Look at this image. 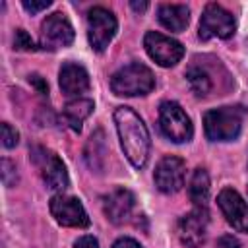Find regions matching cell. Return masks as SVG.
<instances>
[{
	"instance_id": "1",
	"label": "cell",
	"mask_w": 248,
	"mask_h": 248,
	"mask_svg": "<svg viewBox=\"0 0 248 248\" xmlns=\"http://www.w3.org/2000/svg\"><path fill=\"white\" fill-rule=\"evenodd\" d=\"M114 124H116L122 151L128 157V161L136 169L145 167L147 157H149L151 140H149V132L143 120L130 107H118L114 110Z\"/></svg>"
},
{
	"instance_id": "2",
	"label": "cell",
	"mask_w": 248,
	"mask_h": 248,
	"mask_svg": "<svg viewBox=\"0 0 248 248\" xmlns=\"http://www.w3.org/2000/svg\"><path fill=\"white\" fill-rule=\"evenodd\" d=\"M246 110L242 107H219L207 110L203 116V130L211 141H231L242 130Z\"/></svg>"
},
{
	"instance_id": "3",
	"label": "cell",
	"mask_w": 248,
	"mask_h": 248,
	"mask_svg": "<svg viewBox=\"0 0 248 248\" xmlns=\"http://www.w3.org/2000/svg\"><path fill=\"white\" fill-rule=\"evenodd\" d=\"M153 87H155L153 72L140 62H132L120 68L110 78V89L114 95H120V97L147 95Z\"/></svg>"
},
{
	"instance_id": "4",
	"label": "cell",
	"mask_w": 248,
	"mask_h": 248,
	"mask_svg": "<svg viewBox=\"0 0 248 248\" xmlns=\"http://www.w3.org/2000/svg\"><path fill=\"white\" fill-rule=\"evenodd\" d=\"M159 128L174 143L190 141L194 136V126L184 108L174 101H165L159 107Z\"/></svg>"
},
{
	"instance_id": "5",
	"label": "cell",
	"mask_w": 248,
	"mask_h": 248,
	"mask_svg": "<svg viewBox=\"0 0 248 248\" xmlns=\"http://www.w3.org/2000/svg\"><path fill=\"white\" fill-rule=\"evenodd\" d=\"M118 23L110 10L95 6L87 12V39L95 52H103L116 35Z\"/></svg>"
},
{
	"instance_id": "6",
	"label": "cell",
	"mask_w": 248,
	"mask_h": 248,
	"mask_svg": "<svg viewBox=\"0 0 248 248\" xmlns=\"http://www.w3.org/2000/svg\"><path fill=\"white\" fill-rule=\"evenodd\" d=\"M236 29V21L229 10L223 6L211 2L203 8V14L200 17V39L209 41V39H229L232 37Z\"/></svg>"
},
{
	"instance_id": "7",
	"label": "cell",
	"mask_w": 248,
	"mask_h": 248,
	"mask_svg": "<svg viewBox=\"0 0 248 248\" xmlns=\"http://www.w3.org/2000/svg\"><path fill=\"white\" fill-rule=\"evenodd\" d=\"M72 41H74V27L68 21V17L60 12L46 16V19L41 23V37H39L41 48L58 50L70 46Z\"/></svg>"
},
{
	"instance_id": "8",
	"label": "cell",
	"mask_w": 248,
	"mask_h": 248,
	"mask_svg": "<svg viewBox=\"0 0 248 248\" xmlns=\"http://www.w3.org/2000/svg\"><path fill=\"white\" fill-rule=\"evenodd\" d=\"M143 46H145L149 58L155 60L163 68L174 66L184 56V46L178 41H174V39H170L163 33H157V31H147L145 33Z\"/></svg>"
},
{
	"instance_id": "9",
	"label": "cell",
	"mask_w": 248,
	"mask_h": 248,
	"mask_svg": "<svg viewBox=\"0 0 248 248\" xmlns=\"http://www.w3.org/2000/svg\"><path fill=\"white\" fill-rule=\"evenodd\" d=\"M50 213L54 221L62 227H74V229H85L89 227L87 211L83 209L81 202L74 196L56 194L50 198Z\"/></svg>"
},
{
	"instance_id": "10",
	"label": "cell",
	"mask_w": 248,
	"mask_h": 248,
	"mask_svg": "<svg viewBox=\"0 0 248 248\" xmlns=\"http://www.w3.org/2000/svg\"><path fill=\"white\" fill-rule=\"evenodd\" d=\"M184 174H186V165L180 157L174 155H165L153 172V180L155 186L165 192V194H174L182 188L184 184Z\"/></svg>"
},
{
	"instance_id": "11",
	"label": "cell",
	"mask_w": 248,
	"mask_h": 248,
	"mask_svg": "<svg viewBox=\"0 0 248 248\" xmlns=\"http://www.w3.org/2000/svg\"><path fill=\"white\" fill-rule=\"evenodd\" d=\"M35 163L39 165L41 176H43L45 184L50 190L62 192V190L68 188V172H66V167H64L62 159L56 153L46 151L43 147H37L35 149Z\"/></svg>"
},
{
	"instance_id": "12",
	"label": "cell",
	"mask_w": 248,
	"mask_h": 248,
	"mask_svg": "<svg viewBox=\"0 0 248 248\" xmlns=\"http://www.w3.org/2000/svg\"><path fill=\"white\" fill-rule=\"evenodd\" d=\"M207 211L205 207H194L190 213H186L178 221V236L180 242L188 248H198L205 240L207 232Z\"/></svg>"
},
{
	"instance_id": "13",
	"label": "cell",
	"mask_w": 248,
	"mask_h": 248,
	"mask_svg": "<svg viewBox=\"0 0 248 248\" xmlns=\"http://www.w3.org/2000/svg\"><path fill=\"white\" fill-rule=\"evenodd\" d=\"M217 203L227 219V223L240 231V232H248V203L242 200V196L232 190V188H225L221 190V194L217 196Z\"/></svg>"
},
{
	"instance_id": "14",
	"label": "cell",
	"mask_w": 248,
	"mask_h": 248,
	"mask_svg": "<svg viewBox=\"0 0 248 248\" xmlns=\"http://www.w3.org/2000/svg\"><path fill=\"white\" fill-rule=\"evenodd\" d=\"M134 207H136V198L130 190L126 188H116L112 192H108L105 198H103V209H105V215L110 223L114 225H122V223H128L132 219V213H134Z\"/></svg>"
},
{
	"instance_id": "15",
	"label": "cell",
	"mask_w": 248,
	"mask_h": 248,
	"mask_svg": "<svg viewBox=\"0 0 248 248\" xmlns=\"http://www.w3.org/2000/svg\"><path fill=\"white\" fill-rule=\"evenodd\" d=\"M58 83H60V89L64 95L79 99V95L89 89V74L81 64L66 62L60 68Z\"/></svg>"
},
{
	"instance_id": "16",
	"label": "cell",
	"mask_w": 248,
	"mask_h": 248,
	"mask_svg": "<svg viewBox=\"0 0 248 248\" xmlns=\"http://www.w3.org/2000/svg\"><path fill=\"white\" fill-rule=\"evenodd\" d=\"M157 16L161 25L174 33L184 31L190 21V10L184 4H161L157 10Z\"/></svg>"
},
{
	"instance_id": "17",
	"label": "cell",
	"mask_w": 248,
	"mask_h": 248,
	"mask_svg": "<svg viewBox=\"0 0 248 248\" xmlns=\"http://www.w3.org/2000/svg\"><path fill=\"white\" fill-rule=\"evenodd\" d=\"M93 101L91 99H74L70 103H66V107L62 108V118L64 122L74 130V132H79L81 130V124L83 120L93 112Z\"/></svg>"
},
{
	"instance_id": "18",
	"label": "cell",
	"mask_w": 248,
	"mask_h": 248,
	"mask_svg": "<svg viewBox=\"0 0 248 248\" xmlns=\"http://www.w3.org/2000/svg\"><path fill=\"white\" fill-rule=\"evenodd\" d=\"M188 196L196 203V207H205L209 200V174L205 169L198 167L192 172V178L188 184Z\"/></svg>"
},
{
	"instance_id": "19",
	"label": "cell",
	"mask_w": 248,
	"mask_h": 248,
	"mask_svg": "<svg viewBox=\"0 0 248 248\" xmlns=\"http://www.w3.org/2000/svg\"><path fill=\"white\" fill-rule=\"evenodd\" d=\"M107 159V143L103 130H97L91 134L87 145H85V161L93 170H101Z\"/></svg>"
},
{
	"instance_id": "20",
	"label": "cell",
	"mask_w": 248,
	"mask_h": 248,
	"mask_svg": "<svg viewBox=\"0 0 248 248\" xmlns=\"http://www.w3.org/2000/svg\"><path fill=\"white\" fill-rule=\"evenodd\" d=\"M186 79H188V85H190V89H192V93L196 97H207L209 95V91H211V78H209V74L203 68H198V66L188 68Z\"/></svg>"
},
{
	"instance_id": "21",
	"label": "cell",
	"mask_w": 248,
	"mask_h": 248,
	"mask_svg": "<svg viewBox=\"0 0 248 248\" xmlns=\"http://www.w3.org/2000/svg\"><path fill=\"white\" fill-rule=\"evenodd\" d=\"M14 46L17 50H37L35 41L29 37V33L25 29H17L16 31V39H14Z\"/></svg>"
},
{
	"instance_id": "22",
	"label": "cell",
	"mask_w": 248,
	"mask_h": 248,
	"mask_svg": "<svg viewBox=\"0 0 248 248\" xmlns=\"http://www.w3.org/2000/svg\"><path fill=\"white\" fill-rule=\"evenodd\" d=\"M19 141V134L16 128H12L8 122H2V145L4 147H16Z\"/></svg>"
},
{
	"instance_id": "23",
	"label": "cell",
	"mask_w": 248,
	"mask_h": 248,
	"mask_svg": "<svg viewBox=\"0 0 248 248\" xmlns=\"http://www.w3.org/2000/svg\"><path fill=\"white\" fill-rule=\"evenodd\" d=\"M10 176L17 178V174H16V167H14L8 159H4V161H2V180H4L6 186H12V184H14V180H12Z\"/></svg>"
},
{
	"instance_id": "24",
	"label": "cell",
	"mask_w": 248,
	"mask_h": 248,
	"mask_svg": "<svg viewBox=\"0 0 248 248\" xmlns=\"http://www.w3.org/2000/svg\"><path fill=\"white\" fill-rule=\"evenodd\" d=\"M50 6V0H41V2H35V0H23V8L31 14H37L41 10H46Z\"/></svg>"
},
{
	"instance_id": "25",
	"label": "cell",
	"mask_w": 248,
	"mask_h": 248,
	"mask_svg": "<svg viewBox=\"0 0 248 248\" xmlns=\"http://www.w3.org/2000/svg\"><path fill=\"white\" fill-rule=\"evenodd\" d=\"M217 248H242V244L238 242L236 236H232V234H223V236H219V240H217Z\"/></svg>"
},
{
	"instance_id": "26",
	"label": "cell",
	"mask_w": 248,
	"mask_h": 248,
	"mask_svg": "<svg viewBox=\"0 0 248 248\" xmlns=\"http://www.w3.org/2000/svg\"><path fill=\"white\" fill-rule=\"evenodd\" d=\"M74 248H99V242H97L95 236L85 234V236H79V238L74 242Z\"/></svg>"
},
{
	"instance_id": "27",
	"label": "cell",
	"mask_w": 248,
	"mask_h": 248,
	"mask_svg": "<svg viewBox=\"0 0 248 248\" xmlns=\"http://www.w3.org/2000/svg\"><path fill=\"white\" fill-rule=\"evenodd\" d=\"M29 83H31V85H35V87H37V91H39L41 95H46V93H48V83H46L41 76H37V74L29 76Z\"/></svg>"
},
{
	"instance_id": "28",
	"label": "cell",
	"mask_w": 248,
	"mask_h": 248,
	"mask_svg": "<svg viewBox=\"0 0 248 248\" xmlns=\"http://www.w3.org/2000/svg\"><path fill=\"white\" fill-rule=\"evenodd\" d=\"M112 248H141V246H140V242H136L134 238L122 236V238H118V240L112 244Z\"/></svg>"
},
{
	"instance_id": "29",
	"label": "cell",
	"mask_w": 248,
	"mask_h": 248,
	"mask_svg": "<svg viewBox=\"0 0 248 248\" xmlns=\"http://www.w3.org/2000/svg\"><path fill=\"white\" fill-rule=\"evenodd\" d=\"M130 6L136 12H145L147 10V2H130Z\"/></svg>"
}]
</instances>
